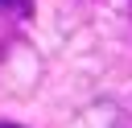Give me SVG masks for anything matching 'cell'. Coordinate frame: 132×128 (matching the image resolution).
Wrapping results in <instances>:
<instances>
[{"mask_svg": "<svg viewBox=\"0 0 132 128\" xmlns=\"http://www.w3.org/2000/svg\"><path fill=\"white\" fill-rule=\"evenodd\" d=\"M0 128H21V124H4V120H0Z\"/></svg>", "mask_w": 132, "mask_h": 128, "instance_id": "cell-2", "label": "cell"}, {"mask_svg": "<svg viewBox=\"0 0 132 128\" xmlns=\"http://www.w3.org/2000/svg\"><path fill=\"white\" fill-rule=\"evenodd\" d=\"M0 12H16V17H29V12H33V0H0Z\"/></svg>", "mask_w": 132, "mask_h": 128, "instance_id": "cell-1", "label": "cell"}]
</instances>
